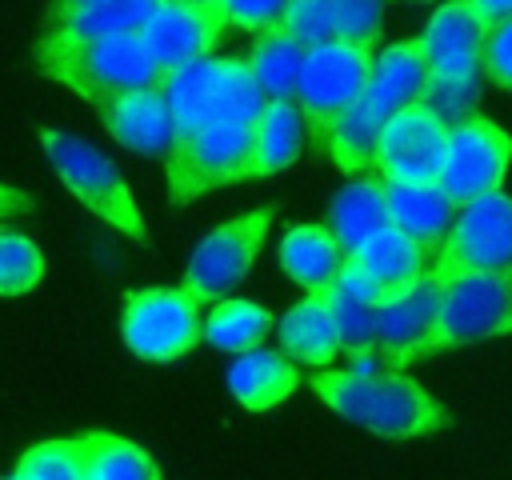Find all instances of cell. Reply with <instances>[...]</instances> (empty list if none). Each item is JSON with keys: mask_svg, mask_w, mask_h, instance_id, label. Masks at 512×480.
Masks as SVG:
<instances>
[{"mask_svg": "<svg viewBox=\"0 0 512 480\" xmlns=\"http://www.w3.org/2000/svg\"><path fill=\"white\" fill-rule=\"evenodd\" d=\"M308 384L332 412L384 440L432 436L448 424L444 404L400 372H316Z\"/></svg>", "mask_w": 512, "mask_h": 480, "instance_id": "obj_1", "label": "cell"}, {"mask_svg": "<svg viewBox=\"0 0 512 480\" xmlns=\"http://www.w3.org/2000/svg\"><path fill=\"white\" fill-rule=\"evenodd\" d=\"M488 32H492V20L472 0H448L432 12V20L420 36L424 52H428V64H432L428 104L448 124H460V120L476 116Z\"/></svg>", "mask_w": 512, "mask_h": 480, "instance_id": "obj_2", "label": "cell"}, {"mask_svg": "<svg viewBox=\"0 0 512 480\" xmlns=\"http://www.w3.org/2000/svg\"><path fill=\"white\" fill-rule=\"evenodd\" d=\"M36 64L44 76H52L56 84L72 88L80 100L96 104L100 112L132 92L144 88H160L164 76L156 68V60L148 56L140 32L128 36H108L96 44H80V48H56V52H36Z\"/></svg>", "mask_w": 512, "mask_h": 480, "instance_id": "obj_3", "label": "cell"}, {"mask_svg": "<svg viewBox=\"0 0 512 480\" xmlns=\"http://www.w3.org/2000/svg\"><path fill=\"white\" fill-rule=\"evenodd\" d=\"M40 144H44L56 176L64 180V188L80 204H88L112 228L128 232L136 244H148V228H144L140 208L128 192V180L120 176V168L104 152H96L88 140H80L72 132H56V128H40Z\"/></svg>", "mask_w": 512, "mask_h": 480, "instance_id": "obj_4", "label": "cell"}, {"mask_svg": "<svg viewBox=\"0 0 512 480\" xmlns=\"http://www.w3.org/2000/svg\"><path fill=\"white\" fill-rule=\"evenodd\" d=\"M172 204H188L212 188L256 176V124H208L176 140L164 160Z\"/></svg>", "mask_w": 512, "mask_h": 480, "instance_id": "obj_5", "label": "cell"}, {"mask_svg": "<svg viewBox=\"0 0 512 480\" xmlns=\"http://www.w3.org/2000/svg\"><path fill=\"white\" fill-rule=\"evenodd\" d=\"M440 324L424 344V356L468 348L512 332V268L504 272H456L440 276Z\"/></svg>", "mask_w": 512, "mask_h": 480, "instance_id": "obj_6", "label": "cell"}, {"mask_svg": "<svg viewBox=\"0 0 512 480\" xmlns=\"http://www.w3.org/2000/svg\"><path fill=\"white\" fill-rule=\"evenodd\" d=\"M372 68H376L372 48H360L348 40H328V44L308 52L296 108L304 112V124L320 148H324L328 132L340 124V116L364 100Z\"/></svg>", "mask_w": 512, "mask_h": 480, "instance_id": "obj_7", "label": "cell"}, {"mask_svg": "<svg viewBox=\"0 0 512 480\" xmlns=\"http://www.w3.org/2000/svg\"><path fill=\"white\" fill-rule=\"evenodd\" d=\"M120 336L140 360H176L204 340L200 300L180 288H140L120 304Z\"/></svg>", "mask_w": 512, "mask_h": 480, "instance_id": "obj_8", "label": "cell"}, {"mask_svg": "<svg viewBox=\"0 0 512 480\" xmlns=\"http://www.w3.org/2000/svg\"><path fill=\"white\" fill-rule=\"evenodd\" d=\"M276 208L264 204L256 212H244L220 228H212L196 252L188 256V272H184V288L200 300V304H224V296L248 276L264 236H268V224H272Z\"/></svg>", "mask_w": 512, "mask_h": 480, "instance_id": "obj_9", "label": "cell"}, {"mask_svg": "<svg viewBox=\"0 0 512 480\" xmlns=\"http://www.w3.org/2000/svg\"><path fill=\"white\" fill-rule=\"evenodd\" d=\"M508 164H512V136L496 120L476 112V116L452 124L448 160H444V172L436 184L444 188V196L456 208H464L488 192H500Z\"/></svg>", "mask_w": 512, "mask_h": 480, "instance_id": "obj_10", "label": "cell"}, {"mask_svg": "<svg viewBox=\"0 0 512 480\" xmlns=\"http://www.w3.org/2000/svg\"><path fill=\"white\" fill-rule=\"evenodd\" d=\"M512 268V196L488 192L456 212L444 248L432 260L436 276L456 272H504Z\"/></svg>", "mask_w": 512, "mask_h": 480, "instance_id": "obj_11", "label": "cell"}, {"mask_svg": "<svg viewBox=\"0 0 512 480\" xmlns=\"http://www.w3.org/2000/svg\"><path fill=\"white\" fill-rule=\"evenodd\" d=\"M448 132L452 124L428 104H412L388 120L380 148H376V176L380 180H408V184H436L448 160Z\"/></svg>", "mask_w": 512, "mask_h": 480, "instance_id": "obj_12", "label": "cell"}, {"mask_svg": "<svg viewBox=\"0 0 512 480\" xmlns=\"http://www.w3.org/2000/svg\"><path fill=\"white\" fill-rule=\"evenodd\" d=\"M228 28L220 4H160V12L144 24L140 40L156 60L160 76H176L212 56L220 32Z\"/></svg>", "mask_w": 512, "mask_h": 480, "instance_id": "obj_13", "label": "cell"}, {"mask_svg": "<svg viewBox=\"0 0 512 480\" xmlns=\"http://www.w3.org/2000/svg\"><path fill=\"white\" fill-rule=\"evenodd\" d=\"M440 296L444 280L428 272L416 288H408L400 300L380 308V336H376V360L384 372H400L416 360H424V344L432 340L440 324Z\"/></svg>", "mask_w": 512, "mask_h": 480, "instance_id": "obj_14", "label": "cell"}, {"mask_svg": "<svg viewBox=\"0 0 512 480\" xmlns=\"http://www.w3.org/2000/svg\"><path fill=\"white\" fill-rule=\"evenodd\" d=\"M428 96H432V64H428L424 40L416 36V40L388 44L376 56V68H372L364 104L388 124L392 116H400L404 108H412V104H420Z\"/></svg>", "mask_w": 512, "mask_h": 480, "instance_id": "obj_15", "label": "cell"}, {"mask_svg": "<svg viewBox=\"0 0 512 480\" xmlns=\"http://www.w3.org/2000/svg\"><path fill=\"white\" fill-rule=\"evenodd\" d=\"M164 0H100L80 12H68L60 20H48L44 36L36 40V52H56V48H80L96 44L108 36H128L144 32V24L160 12Z\"/></svg>", "mask_w": 512, "mask_h": 480, "instance_id": "obj_16", "label": "cell"}, {"mask_svg": "<svg viewBox=\"0 0 512 480\" xmlns=\"http://www.w3.org/2000/svg\"><path fill=\"white\" fill-rule=\"evenodd\" d=\"M100 116H104L108 132H112L124 148L140 152V156L168 160L172 148H176V116H172V104H168V96H164V84L124 96V100L108 104Z\"/></svg>", "mask_w": 512, "mask_h": 480, "instance_id": "obj_17", "label": "cell"}, {"mask_svg": "<svg viewBox=\"0 0 512 480\" xmlns=\"http://www.w3.org/2000/svg\"><path fill=\"white\" fill-rule=\"evenodd\" d=\"M388 216L392 228H400L408 240H416L428 256H436L456 224V204L444 196L440 184H408V180H384Z\"/></svg>", "mask_w": 512, "mask_h": 480, "instance_id": "obj_18", "label": "cell"}, {"mask_svg": "<svg viewBox=\"0 0 512 480\" xmlns=\"http://www.w3.org/2000/svg\"><path fill=\"white\" fill-rule=\"evenodd\" d=\"M348 252L336 240L328 224H296L280 240V268L304 288V292H324L340 280Z\"/></svg>", "mask_w": 512, "mask_h": 480, "instance_id": "obj_19", "label": "cell"}, {"mask_svg": "<svg viewBox=\"0 0 512 480\" xmlns=\"http://www.w3.org/2000/svg\"><path fill=\"white\" fill-rule=\"evenodd\" d=\"M280 348L288 360L324 368L340 352V332L332 316V288L308 292L300 304H292L280 320Z\"/></svg>", "mask_w": 512, "mask_h": 480, "instance_id": "obj_20", "label": "cell"}, {"mask_svg": "<svg viewBox=\"0 0 512 480\" xmlns=\"http://www.w3.org/2000/svg\"><path fill=\"white\" fill-rule=\"evenodd\" d=\"M380 288H384V296H388V304L392 300H400L408 288H416L428 272H432V264H428V252L416 244V240H408L400 228H384V232H376L364 248H356V252H348Z\"/></svg>", "mask_w": 512, "mask_h": 480, "instance_id": "obj_21", "label": "cell"}, {"mask_svg": "<svg viewBox=\"0 0 512 480\" xmlns=\"http://www.w3.org/2000/svg\"><path fill=\"white\" fill-rule=\"evenodd\" d=\"M328 228L336 232V240L344 244V252H356V248H364L376 232L392 228L384 180H380V176H356V180H348V184L336 192L332 208H328Z\"/></svg>", "mask_w": 512, "mask_h": 480, "instance_id": "obj_22", "label": "cell"}, {"mask_svg": "<svg viewBox=\"0 0 512 480\" xmlns=\"http://www.w3.org/2000/svg\"><path fill=\"white\" fill-rule=\"evenodd\" d=\"M300 384L292 360L284 352H268V348H256V352H244L236 356V364L228 368V388L232 396L252 408V412H264L272 404H280L284 396H292V388Z\"/></svg>", "mask_w": 512, "mask_h": 480, "instance_id": "obj_23", "label": "cell"}, {"mask_svg": "<svg viewBox=\"0 0 512 480\" xmlns=\"http://www.w3.org/2000/svg\"><path fill=\"white\" fill-rule=\"evenodd\" d=\"M304 60H308V48L296 44L288 36V28H276V32L256 36V44L248 52V68H252L256 84L264 88L268 100H280V104H292L296 100L300 76H304Z\"/></svg>", "mask_w": 512, "mask_h": 480, "instance_id": "obj_24", "label": "cell"}, {"mask_svg": "<svg viewBox=\"0 0 512 480\" xmlns=\"http://www.w3.org/2000/svg\"><path fill=\"white\" fill-rule=\"evenodd\" d=\"M384 128H388V124L360 100V104H356L352 112H344L340 124L328 132L324 152H328L332 164H336L340 172H348V176L368 172V168H376V148H380Z\"/></svg>", "mask_w": 512, "mask_h": 480, "instance_id": "obj_25", "label": "cell"}, {"mask_svg": "<svg viewBox=\"0 0 512 480\" xmlns=\"http://www.w3.org/2000/svg\"><path fill=\"white\" fill-rule=\"evenodd\" d=\"M304 112L296 104L268 100L264 116L256 120V176H272L288 164H296L304 144Z\"/></svg>", "mask_w": 512, "mask_h": 480, "instance_id": "obj_26", "label": "cell"}, {"mask_svg": "<svg viewBox=\"0 0 512 480\" xmlns=\"http://www.w3.org/2000/svg\"><path fill=\"white\" fill-rule=\"evenodd\" d=\"M84 480H160L156 460L112 432H88L84 436Z\"/></svg>", "mask_w": 512, "mask_h": 480, "instance_id": "obj_27", "label": "cell"}, {"mask_svg": "<svg viewBox=\"0 0 512 480\" xmlns=\"http://www.w3.org/2000/svg\"><path fill=\"white\" fill-rule=\"evenodd\" d=\"M272 332V312L252 300H224L204 316V340L220 352H256V344Z\"/></svg>", "mask_w": 512, "mask_h": 480, "instance_id": "obj_28", "label": "cell"}, {"mask_svg": "<svg viewBox=\"0 0 512 480\" xmlns=\"http://www.w3.org/2000/svg\"><path fill=\"white\" fill-rule=\"evenodd\" d=\"M332 316H336V332H340V352L352 356V364H360V368L372 364L376 336H380V308L360 304L332 284Z\"/></svg>", "mask_w": 512, "mask_h": 480, "instance_id": "obj_29", "label": "cell"}, {"mask_svg": "<svg viewBox=\"0 0 512 480\" xmlns=\"http://www.w3.org/2000/svg\"><path fill=\"white\" fill-rule=\"evenodd\" d=\"M16 480H84V436L44 440L20 456Z\"/></svg>", "mask_w": 512, "mask_h": 480, "instance_id": "obj_30", "label": "cell"}, {"mask_svg": "<svg viewBox=\"0 0 512 480\" xmlns=\"http://www.w3.org/2000/svg\"><path fill=\"white\" fill-rule=\"evenodd\" d=\"M44 276V256L40 248L24 236L0 224V296H20L32 292Z\"/></svg>", "mask_w": 512, "mask_h": 480, "instance_id": "obj_31", "label": "cell"}, {"mask_svg": "<svg viewBox=\"0 0 512 480\" xmlns=\"http://www.w3.org/2000/svg\"><path fill=\"white\" fill-rule=\"evenodd\" d=\"M284 28L308 52L328 44V40H336V0H292Z\"/></svg>", "mask_w": 512, "mask_h": 480, "instance_id": "obj_32", "label": "cell"}, {"mask_svg": "<svg viewBox=\"0 0 512 480\" xmlns=\"http://www.w3.org/2000/svg\"><path fill=\"white\" fill-rule=\"evenodd\" d=\"M384 0H336V40L372 48L380 40Z\"/></svg>", "mask_w": 512, "mask_h": 480, "instance_id": "obj_33", "label": "cell"}, {"mask_svg": "<svg viewBox=\"0 0 512 480\" xmlns=\"http://www.w3.org/2000/svg\"><path fill=\"white\" fill-rule=\"evenodd\" d=\"M220 8H224L228 28H244L252 36H264V32L284 28L292 0H220Z\"/></svg>", "mask_w": 512, "mask_h": 480, "instance_id": "obj_34", "label": "cell"}, {"mask_svg": "<svg viewBox=\"0 0 512 480\" xmlns=\"http://www.w3.org/2000/svg\"><path fill=\"white\" fill-rule=\"evenodd\" d=\"M484 76L496 84V88H508L512 92V16L508 20H496L488 40H484Z\"/></svg>", "mask_w": 512, "mask_h": 480, "instance_id": "obj_35", "label": "cell"}, {"mask_svg": "<svg viewBox=\"0 0 512 480\" xmlns=\"http://www.w3.org/2000/svg\"><path fill=\"white\" fill-rule=\"evenodd\" d=\"M24 212H36V200L12 184H0V224L12 216H24Z\"/></svg>", "mask_w": 512, "mask_h": 480, "instance_id": "obj_36", "label": "cell"}, {"mask_svg": "<svg viewBox=\"0 0 512 480\" xmlns=\"http://www.w3.org/2000/svg\"><path fill=\"white\" fill-rule=\"evenodd\" d=\"M472 4H476V8H480L488 20H492V24L512 16V0H472Z\"/></svg>", "mask_w": 512, "mask_h": 480, "instance_id": "obj_37", "label": "cell"}, {"mask_svg": "<svg viewBox=\"0 0 512 480\" xmlns=\"http://www.w3.org/2000/svg\"><path fill=\"white\" fill-rule=\"evenodd\" d=\"M88 4H100V0H52V4H48V20H60V16H68V12H80V8H88Z\"/></svg>", "mask_w": 512, "mask_h": 480, "instance_id": "obj_38", "label": "cell"}, {"mask_svg": "<svg viewBox=\"0 0 512 480\" xmlns=\"http://www.w3.org/2000/svg\"><path fill=\"white\" fill-rule=\"evenodd\" d=\"M164 4H220V0H164Z\"/></svg>", "mask_w": 512, "mask_h": 480, "instance_id": "obj_39", "label": "cell"}, {"mask_svg": "<svg viewBox=\"0 0 512 480\" xmlns=\"http://www.w3.org/2000/svg\"><path fill=\"white\" fill-rule=\"evenodd\" d=\"M8 480H16V476H8Z\"/></svg>", "mask_w": 512, "mask_h": 480, "instance_id": "obj_40", "label": "cell"}, {"mask_svg": "<svg viewBox=\"0 0 512 480\" xmlns=\"http://www.w3.org/2000/svg\"><path fill=\"white\" fill-rule=\"evenodd\" d=\"M416 4H424V0H416Z\"/></svg>", "mask_w": 512, "mask_h": 480, "instance_id": "obj_41", "label": "cell"}]
</instances>
